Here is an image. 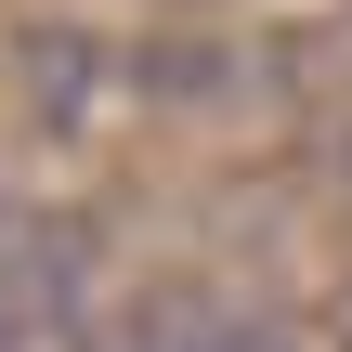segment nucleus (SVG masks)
<instances>
[{"label":"nucleus","instance_id":"5","mask_svg":"<svg viewBox=\"0 0 352 352\" xmlns=\"http://www.w3.org/2000/svg\"><path fill=\"white\" fill-rule=\"evenodd\" d=\"M340 157H352V144H340Z\"/></svg>","mask_w":352,"mask_h":352},{"label":"nucleus","instance_id":"2","mask_svg":"<svg viewBox=\"0 0 352 352\" xmlns=\"http://www.w3.org/2000/svg\"><path fill=\"white\" fill-rule=\"evenodd\" d=\"M131 78H144L157 104H235V78H248V65H235L222 39H144V52H131Z\"/></svg>","mask_w":352,"mask_h":352},{"label":"nucleus","instance_id":"3","mask_svg":"<svg viewBox=\"0 0 352 352\" xmlns=\"http://www.w3.org/2000/svg\"><path fill=\"white\" fill-rule=\"evenodd\" d=\"M196 352H287V327H261V314H235V300H209V340Z\"/></svg>","mask_w":352,"mask_h":352},{"label":"nucleus","instance_id":"4","mask_svg":"<svg viewBox=\"0 0 352 352\" xmlns=\"http://www.w3.org/2000/svg\"><path fill=\"white\" fill-rule=\"evenodd\" d=\"M39 340H52V314H39V300L0 274V352H39Z\"/></svg>","mask_w":352,"mask_h":352},{"label":"nucleus","instance_id":"1","mask_svg":"<svg viewBox=\"0 0 352 352\" xmlns=\"http://www.w3.org/2000/svg\"><path fill=\"white\" fill-rule=\"evenodd\" d=\"M13 65L39 78V118H91V91L131 78V52L91 39V26H13Z\"/></svg>","mask_w":352,"mask_h":352}]
</instances>
